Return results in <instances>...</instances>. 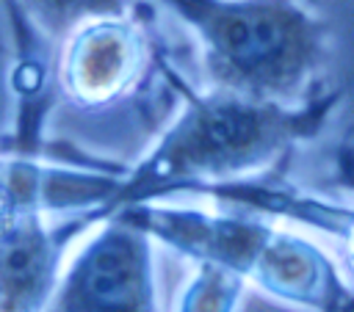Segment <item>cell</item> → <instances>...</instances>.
<instances>
[{
	"instance_id": "obj_6",
	"label": "cell",
	"mask_w": 354,
	"mask_h": 312,
	"mask_svg": "<svg viewBox=\"0 0 354 312\" xmlns=\"http://www.w3.org/2000/svg\"><path fill=\"white\" fill-rule=\"evenodd\" d=\"M205 193H210L218 202L235 204L238 210L288 218L329 235L335 240L346 284L354 290V207L329 202L324 196H313L288 182H268L254 177L213 185V188H205Z\"/></svg>"
},
{
	"instance_id": "obj_1",
	"label": "cell",
	"mask_w": 354,
	"mask_h": 312,
	"mask_svg": "<svg viewBox=\"0 0 354 312\" xmlns=\"http://www.w3.org/2000/svg\"><path fill=\"white\" fill-rule=\"evenodd\" d=\"M180 94L183 110L138 168L122 177L108 218L171 191L249 179L296 141L313 138L340 102V91L326 86L301 105L254 102L216 88H180Z\"/></svg>"
},
{
	"instance_id": "obj_8",
	"label": "cell",
	"mask_w": 354,
	"mask_h": 312,
	"mask_svg": "<svg viewBox=\"0 0 354 312\" xmlns=\"http://www.w3.org/2000/svg\"><path fill=\"white\" fill-rule=\"evenodd\" d=\"M241 290H243L241 276L218 265L199 262L194 279L183 293L180 312H235Z\"/></svg>"
},
{
	"instance_id": "obj_2",
	"label": "cell",
	"mask_w": 354,
	"mask_h": 312,
	"mask_svg": "<svg viewBox=\"0 0 354 312\" xmlns=\"http://www.w3.org/2000/svg\"><path fill=\"white\" fill-rule=\"evenodd\" d=\"M196 39L207 88L301 105L332 52L329 22L304 0H158Z\"/></svg>"
},
{
	"instance_id": "obj_9",
	"label": "cell",
	"mask_w": 354,
	"mask_h": 312,
	"mask_svg": "<svg viewBox=\"0 0 354 312\" xmlns=\"http://www.w3.org/2000/svg\"><path fill=\"white\" fill-rule=\"evenodd\" d=\"M335 182L337 188L354 193V144H340L335 149Z\"/></svg>"
},
{
	"instance_id": "obj_3",
	"label": "cell",
	"mask_w": 354,
	"mask_h": 312,
	"mask_svg": "<svg viewBox=\"0 0 354 312\" xmlns=\"http://www.w3.org/2000/svg\"><path fill=\"white\" fill-rule=\"evenodd\" d=\"M113 215L196 262L254 282L282 301L315 312H354V290L335 262L313 240L274 226L257 213L133 204Z\"/></svg>"
},
{
	"instance_id": "obj_7",
	"label": "cell",
	"mask_w": 354,
	"mask_h": 312,
	"mask_svg": "<svg viewBox=\"0 0 354 312\" xmlns=\"http://www.w3.org/2000/svg\"><path fill=\"white\" fill-rule=\"evenodd\" d=\"M44 41L61 47L77 28L113 17H155L149 0H11Z\"/></svg>"
},
{
	"instance_id": "obj_5",
	"label": "cell",
	"mask_w": 354,
	"mask_h": 312,
	"mask_svg": "<svg viewBox=\"0 0 354 312\" xmlns=\"http://www.w3.org/2000/svg\"><path fill=\"white\" fill-rule=\"evenodd\" d=\"M155 17L94 19L77 28L55 58L61 94L86 110L108 108L130 97L155 64Z\"/></svg>"
},
{
	"instance_id": "obj_4",
	"label": "cell",
	"mask_w": 354,
	"mask_h": 312,
	"mask_svg": "<svg viewBox=\"0 0 354 312\" xmlns=\"http://www.w3.org/2000/svg\"><path fill=\"white\" fill-rule=\"evenodd\" d=\"M44 312H155L152 237L105 218L64 265Z\"/></svg>"
}]
</instances>
